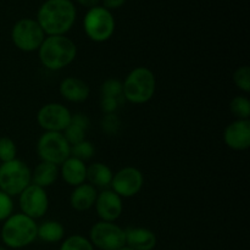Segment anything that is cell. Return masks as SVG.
<instances>
[{"mask_svg":"<svg viewBox=\"0 0 250 250\" xmlns=\"http://www.w3.org/2000/svg\"><path fill=\"white\" fill-rule=\"evenodd\" d=\"M71 124L76 125V126L81 127L84 131H88L90 126V120L89 117L85 114H82V112H76V114L71 115Z\"/></svg>","mask_w":250,"mask_h":250,"instance_id":"32","label":"cell"},{"mask_svg":"<svg viewBox=\"0 0 250 250\" xmlns=\"http://www.w3.org/2000/svg\"><path fill=\"white\" fill-rule=\"evenodd\" d=\"M126 246L133 250H153L158 239L155 233L146 227H128L125 229Z\"/></svg>","mask_w":250,"mask_h":250,"instance_id":"17","label":"cell"},{"mask_svg":"<svg viewBox=\"0 0 250 250\" xmlns=\"http://www.w3.org/2000/svg\"><path fill=\"white\" fill-rule=\"evenodd\" d=\"M233 82L236 87L243 93H250V68L244 65L237 68L233 73Z\"/></svg>","mask_w":250,"mask_h":250,"instance_id":"25","label":"cell"},{"mask_svg":"<svg viewBox=\"0 0 250 250\" xmlns=\"http://www.w3.org/2000/svg\"><path fill=\"white\" fill-rule=\"evenodd\" d=\"M59 250H94V247L85 237L81 234H73L63 239Z\"/></svg>","mask_w":250,"mask_h":250,"instance_id":"23","label":"cell"},{"mask_svg":"<svg viewBox=\"0 0 250 250\" xmlns=\"http://www.w3.org/2000/svg\"><path fill=\"white\" fill-rule=\"evenodd\" d=\"M38 224L36 220L22 212L12 214L4 221L0 231L2 243L6 248L22 249L31 246L37 239Z\"/></svg>","mask_w":250,"mask_h":250,"instance_id":"3","label":"cell"},{"mask_svg":"<svg viewBox=\"0 0 250 250\" xmlns=\"http://www.w3.org/2000/svg\"><path fill=\"white\" fill-rule=\"evenodd\" d=\"M120 106L119 98H110V97H102L100 99V109L105 115L115 114L116 110Z\"/></svg>","mask_w":250,"mask_h":250,"instance_id":"31","label":"cell"},{"mask_svg":"<svg viewBox=\"0 0 250 250\" xmlns=\"http://www.w3.org/2000/svg\"><path fill=\"white\" fill-rule=\"evenodd\" d=\"M100 94L102 97L110 98H122V82L116 78H109L104 81L100 87Z\"/></svg>","mask_w":250,"mask_h":250,"instance_id":"27","label":"cell"},{"mask_svg":"<svg viewBox=\"0 0 250 250\" xmlns=\"http://www.w3.org/2000/svg\"><path fill=\"white\" fill-rule=\"evenodd\" d=\"M42 27L33 19H21L12 26L11 41L19 50L23 53L38 51L45 38Z\"/></svg>","mask_w":250,"mask_h":250,"instance_id":"7","label":"cell"},{"mask_svg":"<svg viewBox=\"0 0 250 250\" xmlns=\"http://www.w3.org/2000/svg\"><path fill=\"white\" fill-rule=\"evenodd\" d=\"M119 250H133V249H131V248H128V247H127V246H125V247H122V248L119 249Z\"/></svg>","mask_w":250,"mask_h":250,"instance_id":"35","label":"cell"},{"mask_svg":"<svg viewBox=\"0 0 250 250\" xmlns=\"http://www.w3.org/2000/svg\"><path fill=\"white\" fill-rule=\"evenodd\" d=\"M94 208L102 221L115 222L124 212V202L120 195L107 188L98 193Z\"/></svg>","mask_w":250,"mask_h":250,"instance_id":"13","label":"cell"},{"mask_svg":"<svg viewBox=\"0 0 250 250\" xmlns=\"http://www.w3.org/2000/svg\"><path fill=\"white\" fill-rule=\"evenodd\" d=\"M19 204L22 214L33 220L42 219L49 209V197L46 189L31 183L19 195Z\"/></svg>","mask_w":250,"mask_h":250,"instance_id":"10","label":"cell"},{"mask_svg":"<svg viewBox=\"0 0 250 250\" xmlns=\"http://www.w3.org/2000/svg\"><path fill=\"white\" fill-rule=\"evenodd\" d=\"M12 214H14V200H12V197L0 190V222H4Z\"/></svg>","mask_w":250,"mask_h":250,"instance_id":"30","label":"cell"},{"mask_svg":"<svg viewBox=\"0 0 250 250\" xmlns=\"http://www.w3.org/2000/svg\"><path fill=\"white\" fill-rule=\"evenodd\" d=\"M100 126H102L103 132L106 133L107 136H116L120 129V126H121V122H120L117 115L107 114L103 117Z\"/></svg>","mask_w":250,"mask_h":250,"instance_id":"28","label":"cell"},{"mask_svg":"<svg viewBox=\"0 0 250 250\" xmlns=\"http://www.w3.org/2000/svg\"><path fill=\"white\" fill-rule=\"evenodd\" d=\"M71 146L62 132H44L37 142V154L41 161L60 166L70 158Z\"/></svg>","mask_w":250,"mask_h":250,"instance_id":"8","label":"cell"},{"mask_svg":"<svg viewBox=\"0 0 250 250\" xmlns=\"http://www.w3.org/2000/svg\"><path fill=\"white\" fill-rule=\"evenodd\" d=\"M71 111L60 103H48L37 112V122L45 132H63L70 125Z\"/></svg>","mask_w":250,"mask_h":250,"instance_id":"11","label":"cell"},{"mask_svg":"<svg viewBox=\"0 0 250 250\" xmlns=\"http://www.w3.org/2000/svg\"><path fill=\"white\" fill-rule=\"evenodd\" d=\"M94 146H93L92 142L87 141V139H84V141L80 142L77 144H73V146H71L70 149V156H73V158L84 161V163L87 160H90L93 158V155H94Z\"/></svg>","mask_w":250,"mask_h":250,"instance_id":"24","label":"cell"},{"mask_svg":"<svg viewBox=\"0 0 250 250\" xmlns=\"http://www.w3.org/2000/svg\"><path fill=\"white\" fill-rule=\"evenodd\" d=\"M59 172L61 178L70 187H77L87 182V165L84 161L70 156L60 166Z\"/></svg>","mask_w":250,"mask_h":250,"instance_id":"15","label":"cell"},{"mask_svg":"<svg viewBox=\"0 0 250 250\" xmlns=\"http://www.w3.org/2000/svg\"><path fill=\"white\" fill-rule=\"evenodd\" d=\"M126 4V0H103V6L107 10H116Z\"/></svg>","mask_w":250,"mask_h":250,"instance_id":"33","label":"cell"},{"mask_svg":"<svg viewBox=\"0 0 250 250\" xmlns=\"http://www.w3.org/2000/svg\"><path fill=\"white\" fill-rule=\"evenodd\" d=\"M85 133H87V131H84V129L81 128V127L76 126V125L71 124V122L70 125L66 127L65 131L62 132L63 137H65L66 141L68 142L70 146H73V144H77L80 143V142L84 141Z\"/></svg>","mask_w":250,"mask_h":250,"instance_id":"29","label":"cell"},{"mask_svg":"<svg viewBox=\"0 0 250 250\" xmlns=\"http://www.w3.org/2000/svg\"><path fill=\"white\" fill-rule=\"evenodd\" d=\"M76 1H77L81 6L87 7V9L89 10V9H92V7L98 6L100 2V0H76Z\"/></svg>","mask_w":250,"mask_h":250,"instance_id":"34","label":"cell"},{"mask_svg":"<svg viewBox=\"0 0 250 250\" xmlns=\"http://www.w3.org/2000/svg\"><path fill=\"white\" fill-rule=\"evenodd\" d=\"M155 90V75L146 66L134 67L122 82V97L131 104L141 105L150 102Z\"/></svg>","mask_w":250,"mask_h":250,"instance_id":"4","label":"cell"},{"mask_svg":"<svg viewBox=\"0 0 250 250\" xmlns=\"http://www.w3.org/2000/svg\"><path fill=\"white\" fill-rule=\"evenodd\" d=\"M229 110L234 115L236 120H249L250 100L243 95H237L229 103Z\"/></svg>","mask_w":250,"mask_h":250,"instance_id":"22","label":"cell"},{"mask_svg":"<svg viewBox=\"0 0 250 250\" xmlns=\"http://www.w3.org/2000/svg\"><path fill=\"white\" fill-rule=\"evenodd\" d=\"M224 142L229 149L243 151L250 146V120H234L225 128Z\"/></svg>","mask_w":250,"mask_h":250,"instance_id":"14","label":"cell"},{"mask_svg":"<svg viewBox=\"0 0 250 250\" xmlns=\"http://www.w3.org/2000/svg\"><path fill=\"white\" fill-rule=\"evenodd\" d=\"M17 155V146L15 142L9 137H0V161L7 163Z\"/></svg>","mask_w":250,"mask_h":250,"instance_id":"26","label":"cell"},{"mask_svg":"<svg viewBox=\"0 0 250 250\" xmlns=\"http://www.w3.org/2000/svg\"><path fill=\"white\" fill-rule=\"evenodd\" d=\"M60 95L70 103H83L89 98L90 88L85 81L78 77L63 78L59 85Z\"/></svg>","mask_w":250,"mask_h":250,"instance_id":"16","label":"cell"},{"mask_svg":"<svg viewBox=\"0 0 250 250\" xmlns=\"http://www.w3.org/2000/svg\"><path fill=\"white\" fill-rule=\"evenodd\" d=\"M0 250H7V248H6V247H4V246H0Z\"/></svg>","mask_w":250,"mask_h":250,"instance_id":"36","label":"cell"},{"mask_svg":"<svg viewBox=\"0 0 250 250\" xmlns=\"http://www.w3.org/2000/svg\"><path fill=\"white\" fill-rule=\"evenodd\" d=\"M98 190L88 182L73 188L70 195V205L78 212L88 211L92 209L97 200Z\"/></svg>","mask_w":250,"mask_h":250,"instance_id":"18","label":"cell"},{"mask_svg":"<svg viewBox=\"0 0 250 250\" xmlns=\"http://www.w3.org/2000/svg\"><path fill=\"white\" fill-rule=\"evenodd\" d=\"M88 239L99 250H119L126 246L125 229L115 222L102 220L93 225Z\"/></svg>","mask_w":250,"mask_h":250,"instance_id":"9","label":"cell"},{"mask_svg":"<svg viewBox=\"0 0 250 250\" xmlns=\"http://www.w3.org/2000/svg\"><path fill=\"white\" fill-rule=\"evenodd\" d=\"M41 63L50 71L67 67L77 56V45L67 36H46L38 49Z\"/></svg>","mask_w":250,"mask_h":250,"instance_id":"2","label":"cell"},{"mask_svg":"<svg viewBox=\"0 0 250 250\" xmlns=\"http://www.w3.org/2000/svg\"><path fill=\"white\" fill-rule=\"evenodd\" d=\"M144 185V176L141 170L133 166H126L114 173L110 189L124 198H132L138 194Z\"/></svg>","mask_w":250,"mask_h":250,"instance_id":"12","label":"cell"},{"mask_svg":"<svg viewBox=\"0 0 250 250\" xmlns=\"http://www.w3.org/2000/svg\"><path fill=\"white\" fill-rule=\"evenodd\" d=\"M112 176H114L112 170L104 163L95 161L87 166V182L94 188H100V189L110 188Z\"/></svg>","mask_w":250,"mask_h":250,"instance_id":"20","label":"cell"},{"mask_svg":"<svg viewBox=\"0 0 250 250\" xmlns=\"http://www.w3.org/2000/svg\"><path fill=\"white\" fill-rule=\"evenodd\" d=\"M115 17L110 10L102 5L92 7L83 19V31L85 36L95 43H104L109 41L115 33Z\"/></svg>","mask_w":250,"mask_h":250,"instance_id":"5","label":"cell"},{"mask_svg":"<svg viewBox=\"0 0 250 250\" xmlns=\"http://www.w3.org/2000/svg\"><path fill=\"white\" fill-rule=\"evenodd\" d=\"M77 10L72 0H45L37 12V22L45 36H66L76 22Z\"/></svg>","mask_w":250,"mask_h":250,"instance_id":"1","label":"cell"},{"mask_svg":"<svg viewBox=\"0 0 250 250\" xmlns=\"http://www.w3.org/2000/svg\"><path fill=\"white\" fill-rule=\"evenodd\" d=\"M31 168L24 161L14 159L0 164V190L10 197L21 194L31 185Z\"/></svg>","mask_w":250,"mask_h":250,"instance_id":"6","label":"cell"},{"mask_svg":"<svg viewBox=\"0 0 250 250\" xmlns=\"http://www.w3.org/2000/svg\"><path fill=\"white\" fill-rule=\"evenodd\" d=\"M60 172L59 166L46 161H41L31 172V183L46 189L58 181Z\"/></svg>","mask_w":250,"mask_h":250,"instance_id":"19","label":"cell"},{"mask_svg":"<svg viewBox=\"0 0 250 250\" xmlns=\"http://www.w3.org/2000/svg\"><path fill=\"white\" fill-rule=\"evenodd\" d=\"M65 237V227L62 224L55 220H46L38 225V231H37V238L41 239L44 243H59L63 241Z\"/></svg>","mask_w":250,"mask_h":250,"instance_id":"21","label":"cell"}]
</instances>
